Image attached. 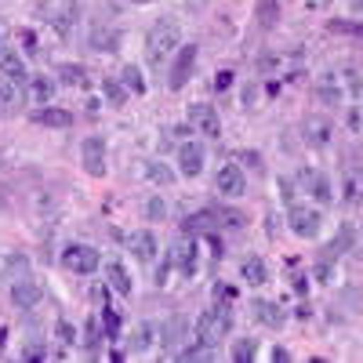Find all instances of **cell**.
<instances>
[{
	"instance_id": "obj_1",
	"label": "cell",
	"mask_w": 363,
	"mask_h": 363,
	"mask_svg": "<svg viewBox=\"0 0 363 363\" xmlns=\"http://www.w3.org/2000/svg\"><path fill=\"white\" fill-rule=\"evenodd\" d=\"M182 48V26L174 18H157L145 33V58L149 66H164V58H171Z\"/></svg>"
},
{
	"instance_id": "obj_2",
	"label": "cell",
	"mask_w": 363,
	"mask_h": 363,
	"mask_svg": "<svg viewBox=\"0 0 363 363\" xmlns=\"http://www.w3.org/2000/svg\"><path fill=\"white\" fill-rule=\"evenodd\" d=\"M229 327H233L229 309L211 306V309H203V313L196 316V323H193V342H200V345H207V349H215V345H222V338L229 335Z\"/></svg>"
},
{
	"instance_id": "obj_3",
	"label": "cell",
	"mask_w": 363,
	"mask_h": 363,
	"mask_svg": "<svg viewBox=\"0 0 363 363\" xmlns=\"http://www.w3.org/2000/svg\"><path fill=\"white\" fill-rule=\"evenodd\" d=\"M196 58H200L196 44H186V48H178V51H174L171 69H167V87H171V91H182V87L193 80V73H196Z\"/></svg>"
},
{
	"instance_id": "obj_4",
	"label": "cell",
	"mask_w": 363,
	"mask_h": 363,
	"mask_svg": "<svg viewBox=\"0 0 363 363\" xmlns=\"http://www.w3.org/2000/svg\"><path fill=\"white\" fill-rule=\"evenodd\" d=\"M287 225H291V233H294V236L313 240V236H320L323 215H320V207H309V203H291V211H287Z\"/></svg>"
},
{
	"instance_id": "obj_5",
	"label": "cell",
	"mask_w": 363,
	"mask_h": 363,
	"mask_svg": "<svg viewBox=\"0 0 363 363\" xmlns=\"http://www.w3.org/2000/svg\"><path fill=\"white\" fill-rule=\"evenodd\" d=\"M62 265H66L69 272H77V277H91V272H99L102 255L91 247V244H69V247L62 251Z\"/></svg>"
},
{
	"instance_id": "obj_6",
	"label": "cell",
	"mask_w": 363,
	"mask_h": 363,
	"mask_svg": "<svg viewBox=\"0 0 363 363\" xmlns=\"http://www.w3.org/2000/svg\"><path fill=\"white\" fill-rule=\"evenodd\" d=\"M189 128L200 131L203 138H222L218 109H215V106H207V102H193V106H189Z\"/></svg>"
},
{
	"instance_id": "obj_7",
	"label": "cell",
	"mask_w": 363,
	"mask_h": 363,
	"mask_svg": "<svg viewBox=\"0 0 363 363\" xmlns=\"http://www.w3.org/2000/svg\"><path fill=\"white\" fill-rule=\"evenodd\" d=\"M80 160H84V171L91 178H102L106 174V138H84L80 142Z\"/></svg>"
},
{
	"instance_id": "obj_8",
	"label": "cell",
	"mask_w": 363,
	"mask_h": 363,
	"mask_svg": "<svg viewBox=\"0 0 363 363\" xmlns=\"http://www.w3.org/2000/svg\"><path fill=\"white\" fill-rule=\"evenodd\" d=\"M215 189H218V196L236 200V196H244L247 178H244V171H240L236 164H222V167H218V174H215Z\"/></svg>"
},
{
	"instance_id": "obj_9",
	"label": "cell",
	"mask_w": 363,
	"mask_h": 363,
	"mask_svg": "<svg viewBox=\"0 0 363 363\" xmlns=\"http://www.w3.org/2000/svg\"><path fill=\"white\" fill-rule=\"evenodd\" d=\"M171 258H174L178 272H182L186 280H193L196 272H200V247H196V240H178L174 251H171Z\"/></svg>"
},
{
	"instance_id": "obj_10",
	"label": "cell",
	"mask_w": 363,
	"mask_h": 363,
	"mask_svg": "<svg viewBox=\"0 0 363 363\" xmlns=\"http://www.w3.org/2000/svg\"><path fill=\"white\" fill-rule=\"evenodd\" d=\"M203 160H207V153H203L200 142H182V145H178V174L196 178V174L203 171Z\"/></svg>"
},
{
	"instance_id": "obj_11",
	"label": "cell",
	"mask_w": 363,
	"mask_h": 363,
	"mask_svg": "<svg viewBox=\"0 0 363 363\" xmlns=\"http://www.w3.org/2000/svg\"><path fill=\"white\" fill-rule=\"evenodd\" d=\"M11 301H15L18 309H37L40 301H44V291L33 280H15L11 284Z\"/></svg>"
},
{
	"instance_id": "obj_12",
	"label": "cell",
	"mask_w": 363,
	"mask_h": 363,
	"mask_svg": "<svg viewBox=\"0 0 363 363\" xmlns=\"http://www.w3.org/2000/svg\"><path fill=\"white\" fill-rule=\"evenodd\" d=\"M128 247H131V255L138 262H153L157 258V236L149 233V229H138V233L128 236Z\"/></svg>"
},
{
	"instance_id": "obj_13",
	"label": "cell",
	"mask_w": 363,
	"mask_h": 363,
	"mask_svg": "<svg viewBox=\"0 0 363 363\" xmlns=\"http://www.w3.org/2000/svg\"><path fill=\"white\" fill-rule=\"evenodd\" d=\"M22 102H26L22 84L11 80V77H0V113H18Z\"/></svg>"
},
{
	"instance_id": "obj_14",
	"label": "cell",
	"mask_w": 363,
	"mask_h": 363,
	"mask_svg": "<svg viewBox=\"0 0 363 363\" xmlns=\"http://www.w3.org/2000/svg\"><path fill=\"white\" fill-rule=\"evenodd\" d=\"M330 120H323V116H309L306 124H301V135H306V142L313 145V149H323L327 142H330Z\"/></svg>"
},
{
	"instance_id": "obj_15",
	"label": "cell",
	"mask_w": 363,
	"mask_h": 363,
	"mask_svg": "<svg viewBox=\"0 0 363 363\" xmlns=\"http://www.w3.org/2000/svg\"><path fill=\"white\" fill-rule=\"evenodd\" d=\"M0 77H11V80H18V84H29V73H26V62H22L18 51L0 48Z\"/></svg>"
},
{
	"instance_id": "obj_16",
	"label": "cell",
	"mask_w": 363,
	"mask_h": 363,
	"mask_svg": "<svg viewBox=\"0 0 363 363\" xmlns=\"http://www.w3.org/2000/svg\"><path fill=\"white\" fill-rule=\"evenodd\" d=\"M342 200L345 203H363V167H345L342 171Z\"/></svg>"
},
{
	"instance_id": "obj_17",
	"label": "cell",
	"mask_w": 363,
	"mask_h": 363,
	"mask_svg": "<svg viewBox=\"0 0 363 363\" xmlns=\"http://www.w3.org/2000/svg\"><path fill=\"white\" fill-rule=\"evenodd\" d=\"M33 120L40 128H73V113L62 109V106H44L33 113Z\"/></svg>"
},
{
	"instance_id": "obj_18",
	"label": "cell",
	"mask_w": 363,
	"mask_h": 363,
	"mask_svg": "<svg viewBox=\"0 0 363 363\" xmlns=\"http://www.w3.org/2000/svg\"><path fill=\"white\" fill-rule=\"evenodd\" d=\"M106 284H109L116 294H124V298L135 291V280H131L128 265H120V262H109V265H106Z\"/></svg>"
},
{
	"instance_id": "obj_19",
	"label": "cell",
	"mask_w": 363,
	"mask_h": 363,
	"mask_svg": "<svg viewBox=\"0 0 363 363\" xmlns=\"http://www.w3.org/2000/svg\"><path fill=\"white\" fill-rule=\"evenodd\" d=\"M240 277H244V284H251V287H262L265 280H269V272H265V262L262 258H244L240 262Z\"/></svg>"
},
{
	"instance_id": "obj_20",
	"label": "cell",
	"mask_w": 363,
	"mask_h": 363,
	"mask_svg": "<svg viewBox=\"0 0 363 363\" xmlns=\"http://www.w3.org/2000/svg\"><path fill=\"white\" fill-rule=\"evenodd\" d=\"M255 18L262 29H272L280 22V0H255Z\"/></svg>"
},
{
	"instance_id": "obj_21",
	"label": "cell",
	"mask_w": 363,
	"mask_h": 363,
	"mask_svg": "<svg viewBox=\"0 0 363 363\" xmlns=\"http://www.w3.org/2000/svg\"><path fill=\"white\" fill-rule=\"evenodd\" d=\"M157 335H160V327H157V323H138V327H135V335H131V352H145L149 345L157 342Z\"/></svg>"
},
{
	"instance_id": "obj_22",
	"label": "cell",
	"mask_w": 363,
	"mask_h": 363,
	"mask_svg": "<svg viewBox=\"0 0 363 363\" xmlns=\"http://www.w3.org/2000/svg\"><path fill=\"white\" fill-rule=\"evenodd\" d=\"M55 80L51 77H29V95H33V102H40V106H48L51 99H55Z\"/></svg>"
},
{
	"instance_id": "obj_23",
	"label": "cell",
	"mask_w": 363,
	"mask_h": 363,
	"mask_svg": "<svg viewBox=\"0 0 363 363\" xmlns=\"http://www.w3.org/2000/svg\"><path fill=\"white\" fill-rule=\"evenodd\" d=\"M251 309H255V316H258V323H265V327H280L284 323V313H280V306H272V301H251Z\"/></svg>"
},
{
	"instance_id": "obj_24",
	"label": "cell",
	"mask_w": 363,
	"mask_h": 363,
	"mask_svg": "<svg viewBox=\"0 0 363 363\" xmlns=\"http://www.w3.org/2000/svg\"><path fill=\"white\" fill-rule=\"evenodd\" d=\"M26 272H29V262H26L22 255H8V258H4V265H0V277H4L8 284L26 280Z\"/></svg>"
},
{
	"instance_id": "obj_25",
	"label": "cell",
	"mask_w": 363,
	"mask_h": 363,
	"mask_svg": "<svg viewBox=\"0 0 363 363\" xmlns=\"http://www.w3.org/2000/svg\"><path fill=\"white\" fill-rule=\"evenodd\" d=\"M102 99L113 106V109H120L128 102V87H124V80H102Z\"/></svg>"
},
{
	"instance_id": "obj_26",
	"label": "cell",
	"mask_w": 363,
	"mask_h": 363,
	"mask_svg": "<svg viewBox=\"0 0 363 363\" xmlns=\"http://www.w3.org/2000/svg\"><path fill=\"white\" fill-rule=\"evenodd\" d=\"M55 77L62 80V84H69V87H84V84H87V69L77 66V62H62Z\"/></svg>"
},
{
	"instance_id": "obj_27",
	"label": "cell",
	"mask_w": 363,
	"mask_h": 363,
	"mask_svg": "<svg viewBox=\"0 0 363 363\" xmlns=\"http://www.w3.org/2000/svg\"><path fill=\"white\" fill-rule=\"evenodd\" d=\"M335 80H338L342 91H349V95H363V80H359V73H356L352 66H342V69L335 73Z\"/></svg>"
},
{
	"instance_id": "obj_28",
	"label": "cell",
	"mask_w": 363,
	"mask_h": 363,
	"mask_svg": "<svg viewBox=\"0 0 363 363\" xmlns=\"http://www.w3.org/2000/svg\"><path fill=\"white\" fill-rule=\"evenodd\" d=\"M145 174H149V182H153V186H164V189H167V186H174V178H178V174H174L167 164H160V160L149 164V167H145Z\"/></svg>"
},
{
	"instance_id": "obj_29",
	"label": "cell",
	"mask_w": 363,
	"mask_h": 363,
	"mask_svg": "<svg viewBox=\"0 0 363 363\" xmlns=\"http://www.w3.org/2000/svg\"><path fill=\"white\" fill-rule=\"evenodd\" d=\"M116 44H120V37H116V29H95V33H91V48H95V51H116Z\"/></svg>"
},
{
	"instance_id": "obj_30",
	"label": "cell",
	"mask_w": 363,
	"mask_h": 363,
	"mask_svg": "<svg viewBox=\"0 0 363 363\" xmlns=\"http://www.w3.org/2000/svg\"><path fill=\"white\" fill-rule=\"evenodd\" d=\"M306 182H309V189H313V196H316L320 203H330V200H335V189H330V178H323V174H309Z\"/></svg>"
},
{
	"instance_id": "obj_31",
	"label": "cell",
	"mask_w": 363,
	"mask_h": 363,
	"mask_svg": "<svg viewBox=\"0 0 363 363\" xmlns=\"http://www.w3.org/2000/svg\"><path fill=\"white\" fill-rule=\"evenodd\" d=\"M120 80H124V87L135 91V95H145V80H142L138 66H124V69H120Z\"/></svg>"
},
{
	"instance_id": "obj_32",
	"label": "cell",
	"mask_w": 363,
	"mask_h": 363,
	"mask_svg": "<svg viewBox=\"0 0 363 363\" xmlns=\"http://www.w3.org/2000/svg\"><path fill=\"white\" fill-rule=\"evenodd\" d=\"M349 244H352V229H342V236H335V240H330L323 255H327L330 262H335V258H338V255H342V251H345Z\"/></svg>"
},
{
	"instance_id": "obj_33",
	"label": "cell",
	"mask_w": 363,
	"mask_h": 363,
	"mask_svg": "<svg viewBox=\"0 0 363 363\" xmlns=\"http://www.w3.org/2000/svg\"><path fill=\"white\" fill-rule=\"evenodd\" d=\"M255 356H258V345H255L251 338H244V342L233 345V359H236V363H251Z\"/></svg>"
},
{
	"instance_id": "obj_34",
	"label": "cell",
	"mask_w": 363,
	"mask_h": 363,
	"mask_svg": "<svg viewBox=\"0 0 363 363\" xmlns=\"http://www.w3.org/2000/svg\"><path fill=\"white\" fill-rule=\"evenodd\" d=\"M330 29H335V33H345V37H359L363 40V22H356V18H338V22H330Z\"/></svg>"
},
{
	"instance_id": "obj_35",
	"label": "cell",
	"mask_w": 363,
	"mask_h": 363,
	"mask_svg": "<svg viewBox=\"0 0 363 363\" xmlns=\"http://www.w3.org/2000/svg\"><path fill=\"white\" fill-rule=\"evenodd\" d=\"M84 345H87L91 352L102 345V323H99V320H87V327H84Z\"/></svg>"
},
{
	"instance_id": "obj_36",
	"label": "cell",
	"mask_w": 363,
	"mask_h": 363,
	"mask_svg": "<svg viewBox=\"0 0 363 363\" xmlns=\"http://www.w3.org/2000/svg\"><path fill=\"white\" fill-rule=\"evenodd\" d=\"M145 218H149V222L167 218V203H164L160 196H149V200H145Z\"/></svg>"
},
{
	"instance_id": "obj_37",
	"label": "cell",
	"mask_w": 363,
	"mask_h": 363,
	"mask_svg": "<svg viewBox=\"0 0 363 363\" xmlns=\"http://www.w3.org/2000/svg\"><path fill=\"white\" fill-rule=\"evenodd\" d=\"M182 330H186V320H171V323L160 330V342H164V345H174V342L182 338Z\"/></svg>"
},
{
	"instance_id": "obj_38",
	"label": "cell",
	"mask_w": 363,
	"mask_h": 363,
	"mask_svg": "<svg viewBox=\"0 0 363 363\" xmlns=\"http://www.w3.org/2000/svg\"><path fill=\"white\" fill-rule=\"evenodd\" d=\"M102 327H106V335H109V338H116V335H120V313H116L113 306H106V309H102Z\"/></svg>"
},
{
	"instance_id": "obj_39",
	"label": "cell",
	"mask_w": 363,
	"mask_h": 363,
	"mask_svg": "<svg viewBox=\"0 0 363 363\" xmlns=\"http://www.w3.org/2000/svg\"><path fill=\"white\" fill-rule=\"evenodd\" d=\"M222 222H229V229H240V225H244V215H236V211H222L218 225H222Z\"/></svg>"
},
{
	"instance_id": "obj_40",
	"label": "cell",
	"mask_w": 363,
	"mask_h": 363,
	"mask_svg": "<svg viewBox=\"0 0 363 363\" xmlns=\"http://www.w3.org/2000/svg\"><path fill=\"white\" fill-rule=\"evenodd\" d=\"M229 87H233V69L215 73V91H229Z\"/></svg>"
},
{
	"instance_id": "obj_41",
	"label": "cell",
	"mask_w": 363,
	"mask_h": 363,
	"mask_svg": "<svg viewBox=\"0 0 363 363\" xmlns=\"http://www.w3.org/2000/svg\"><path fill=\"white\" fill-rule=\"evenodd\" d=\"M277 189L284 193V203H294V182H291V178H280Z\"/></svg>"
},
{
	"instance_id": "obj_42",
	"label": "cell",
	"mask_w": 363,
	"mask_h": 363,
	"mask_svg": "<svg viewBox=\"0 0 363 363\" xmlns=\"http://www.w3.org/2000/svg\"><path fill=\"white\" fill-rule=\"evenodd\" d=\"M58 338H62L66 345H73V342H77V330H73L69 323H58Z\"/></svg>"
},
{
	"instance_id": "obj_43",
	"label": "cell",
	"mask_w": 363,
	"mask_h": 363,
	"mask_svg": "<svg viewBox=\"0 0 363 363\" xmlns=\"http://www.w3.org/2000/svg\"><path fill=\"white\" fill-rule=\"evenodd\" d=\"M22 356H26V359H40V356H44V349H26Z\"/></svg>"
},
{
	"instance_id": "obj_44",
	"label": "cell",
	"mask_w": 363,
	"mask_h": 363,
	"mask_svg": "<svg viewBox=\"0 0 363 363\" xmlns=\"http://www.w3.org/2000/svg\"><path fill=\"white\" fill-rule=\"evenodd\" d=\"M4 338H8V330H4V327H0V352H4Z\"/></svg>"
},
{
	"instance_id": "obj_45",
	"label": "cell",
	"mask_w": 363,
	"mask_h": 363,
	"mask_svg": "<svg viewBox=\"0 0 363 363\" xmlns=\"http://www.w3.org/2000/svg\"><path fill=\"white\" fill-rule=\"evenodd\" d=\"M352 8H356V11L363 15V0H352Z\"/></svg>"
},
{
	"instance_id": "obj_46",
	"label": "cell",
	"mask_w": 363,
	"mask_h": 363,
	"mask_svg": "<svg viewBox=\"0 0 363 363\" xmlns=\"http://www.w3.org/2000/svg\"><path fill=\"white\" fill-rule=\"evenodd\" d=\"M135 4H157V0H135Z\"/></svg>"
}]
</instances>
